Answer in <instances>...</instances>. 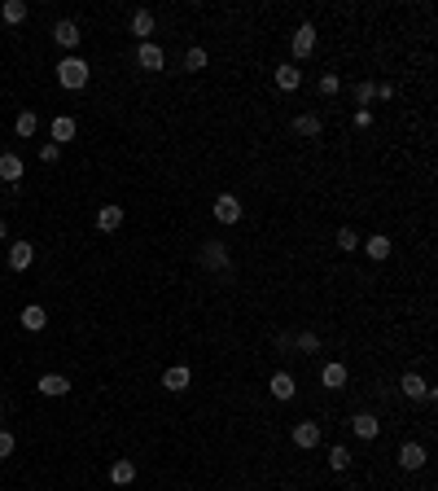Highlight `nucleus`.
Listing matches in <instances>:
<instances>
[{"instance_id": "f03ea898", "label": "nucleus", "mask_w": 438, "mask_h": 491, "mask_svg": "<svg viewBox=\"0 0 438 491\" xmlns=\"http://www.w3.org/2000/svg\"><path fill=\"white\" fill-rule=\"evenodd\" d=\"M202 268L206 272H233V255H228V246L224 241H202Z\"/></svg>"}, {"instance_id": "b1692460", "label": "nucleus", "mask_w": 438, "mask_h": 491, "mask_svg": "<svg viewBox=\"0 0 438 491\" xmlns=\"http://www.w3.org/2000/svg\"><path fill=\"white\" fill-rule=\"evenodd\" d=\"M119 224H123V206H101L96 211V228H101V233H115Z\"/></svg>"}, {"instance_id": "f257e3e1", "label": "nucleus", "mask_w": 438, "mask_h": 491, "mask_svg": "<svg viewBox=\"0 0 438 491\" xmlns=\"http://www.w3.org/2000/svg\"><path fill=\"white\" fill-rule=\"evenodd\" d=\"M88 79H92V71H88L84 57H61V62H57V84H61V88L79 92V88H88Z\"/></svg>"}, {"instance_id": "c756f323", "label": "nucleus", "mask_w": 438, "mask_h": 491, "mask_svg": "<svg viewBox=\"0 0 438 491\" xmlns=\"http://www.w3.org/2000/svg\"><path fill=\"white\" fill-rule=\"evenodd\" d=\"M329 469H337V474H342V469H351V452H346L342 443H337V448H329Z\"/></svg>"}, {"instance_id": "393cba45", "label": "nucleus", "mask_w": 438, "mask_h": 491, "mask_svg": "<svg viewBox=\"0 0 438 491\" xmlns=\"http://www.w3.org/2000/svg\"><path fill=\"white\" fill-rule=\"evenodd\" d=\"M355 101H360V110H368L377 101V84H372V79H360V84H355Z\"/></svg>"}, {"instance_id": "0eeeda50", "label": "nucleus", "mask_w": 438, "mask_h": 491, "mask_svg": "<svg viewBox=\"0 0 438 491\" xmlns=\"http://www.w3.org/2000/svg\"><path fill=\"white\" fill-rule=\"evenodd\" d=\"M31 264H36V246H31V241H13L9 246V268L13 272H27Z\"/></svg>"}, {"instance_id": "e433bc0d", "label": "nucleus", "mask_w": 438, "mask_h": 491, "mask_svg": "<svg viewBox=\"0 0 438 491\" xmlns=\"http://www.w3.org/2000/svg\"><path fill=\"white\" fill-rule=\"evenodd\" d=\"M5 237H9V224H5V220H0V241H5Z\"/></svg>"}, {"instance_id": "7c9ffc66", "label": "nucleus", "mask_w": 438, "mask_h": 491, "mask_svg": "<svg viewBox=\"0 0 438 491\" xmlns=\"http://www.w3.org/2000/svg\"><path fill=\"white\" fill-rule=\"evenodd\" d=\"M184 71H206V48L193 44L189 53H184Z\"/></svg>"}, {"instance_id": "473e14b6", "label": "nucleus", "mask_w": 438, "mask_h": 491, "mask_svg": "<svg viewBox=\"0 0 438 491\" xmlns=\"http://www.w3.org/2000/svg\"><path fill=\"white\" fill-rule=\"evenodd\" d=\"M272 347H277L281 355H294V334H285V329H281L277 338H272Z\"/></svg>"}, {"instance_id": "ddd939ff", "label": "nucleus", "mask_w": 438, "mask_h": 491, "mask_svg": "<svg viewBox=\"0 0 438 491\" xmlns=\"http://www.w3.org/2000/svg\"><path fill=\"white\" fill-rule=\"evenodd\" d=\"M53 40H57L61 48H79V40H84V36H79V22H71V18H61V22L53 27Z\"/></svg>"}, {"instance_id": "f8f14e48", "label": "nucleus", "mask_w": 438, "mask_h": 491, "mask_svg": "<svg viewBox=\"0 0 438 491\" xmlns=\"http://www.w3.org/2000/svg\"><path fill=\"white\" fill-rule=\"evenodd\" d=\"M351 430H355V439H377L381 434V421L372 417V413H355L351 417Z\"/></svg>"}, {"instance_id": "4468645a", "label": "nucleus", "mask_w": 438, "mask_h": 491, "mask_svg": "<svg viewBox=\"0 0 438 491\" xmlns=\"http://www.w3.org/2000/svg\"><path fill=\"white\" fill-rule=\"evenodd\" d=\"M294 132H298V136H307V141H316V136L324 132V119L307 110V114H298V119H294Z\"/></svg>"}, {"instance_id": "aec40b11", "label": "nucleus", "mask_w": 438, "mask_h": 491, "mask_svg": "<svg viewBox=\"0 0 438 491\" xmlns=\"http://www.w3.org/2000/svg\"><path fill=\"white\" fill-rule=\"evenodd\" d=\"M132 478H136V461H127V456H119V461L110 465V483H115V487H127Z\"/></svg>"}, {"instance_id": "cd10ccee", "label": "nucleus", "mask_w": 438, "mask_h": 491, "mask_svg": "<svg viewBox=\"0 0 438 491\" xmlns=\"http://www.w3.org/2000/svg\"><path fill=\"white\" fill-rule=\"evenodd\" d=\"M36 127H40V119H36V114H18V119H13V132H18V136H36Z\"/></svg>"}, {"instance_id": "72a5a7b5", "label": "nucleus", "mask_w": 438, "mask_h": 491, "mask_svg": "<svg viewBox=\"0 0 438 491\" xmlns=\"http://www.w3.org/2000/svg\"><path fill=\"white\" fill-rule=\"evenodd\" d=\"M13 448H18V439H13L9 430H0V461H5V456H13Z\"/></svg>"}, {"instance_id": "4c0bfd02", "label": "nucleus", "mask_w": 438, "mask_h": 491, "mask_svg": "<svg viewBox=\"0 0 438 491\" xmlns=\"http://www.w3.org/2000/svg\"><path fill=\"white\" fill-rule=\"evenodd\" d=\"M0 417H5V404H0Z\"/></svg>"}, {"instance_id": "c9c22d12", "label": "nucleus", "mask_w": 438, "mask_h": 491, "mask_svg": "<svg viewBox=\"0 0 438 491\" xmlns=\"http://www.w3.org/2000/svg\"><path fill=\"white\" fill-rule=\"evenodd\" d=\"M355 127H372V110H355Z\"/></svg>"}, {"instance_id": "9d476101", "label": "nucleus", "mask_w": 438, "mask_h": 491, "mask_svg": "<svg viewBox=\"0 0 438 491\" xmlns=\"http://www.w3.org/2000/svg\"><path fill=\"white\" fill-rule=\"evenodd\" d=\"M189 382H193V373H189L184 364H171L167 373H162V386H167L171 395H180V390H189Z\"/></svg>"}, {"instance_id": "dca6fc26", "label": "nucleus", "mask_w": 438, "mask_h": 491, "mask_svg": "<svg viewBox=\"0 0 438 491\" xmlns=\"http://www.w3.org/2000/svg\"><path fill=\"white\" fill-rule=\"evenodd\" d=\"M18 320H22V329H31V334H40V329H44V325H48V312H44V307H40V303H27Z\"/></svg>"}, {"instance_id": "7ed1b4c3", "label": "nucleus", "mask_w": 438, "mask_h": 491, "mask_svg": "<svg viewBox=\"0 0 438 491\" xmlns=\"http://www.w3.org/2000/svg\"><path fill=\"white\" fill-rule=\"evenodd\" d=\"M399 390H403L408 399H425V404L438 399V390H434L425 378H421V373H403V378H399Z\"/></svg>"}, {"instance_id": "423d86ee", "label": "nucleus", "mask_w": 438, "mask_h": 491, "mask_svg": "<svg viewBox=\"0 0 438 491\" xmlns=\"http://www.w3.org/2000/svg\"><path fill=\"white\" fill-rule=\"evenodd\" d=\"M210 215H215L219 224H237V220H241V202L233 198V193H219V198H215V211H210Z\"/></svg>"}, {"instance_id": "c85d7f7f", "label": "nucleus", "mask_w": 438, "mask_h": 491, "mask_svg": "<svg viewBox=\"0 0 438 491\" xmlns=\"http://www.w3.org/2000/svg\"><path fill=\"white\" fill-rule=\"evenodd\" d=\"M337 88H342V79H337L333 71H324V75H320V84H316V92H320V97H337Z\"/></svg>"}, {"instance_id": "2f4dec72", "label": "nucleus", "mask_w": 438, "mask_h": 491, "mask_svg": "<svg viewBox=\"0 0 438 491\" xmlns=\"http://www.w3.org/2000/svg\"><path fill=\"white\" fill-rule=\"evenodd\" d=\"M337 246H342V255L360 250V233H355V228H342V233H337Z\"/></svg>"}, {"instance_id": "412c9836", "label": "nucleus", "mask_w": 438, "mask_h": 491, "mask_svg": "<svg viewBox=\"0 0 438 491\" xmlns=\"http://www.w3.org/2000/svg\"><path fill=\"white\" fill-rule=\"evenodd\" d=\"M320 382L329 386V390H342L346 386V364H337V360H333V364H324L320 369Z\"/></svg>"}, {"instance_id": "1a4fd4ad", "label": "nucleus", "mask_w": 438, "mask_h": 491, "mask_svg": "<svg viewBox=\"0 0 438 491\" xmlns=\"http://www.w3.org/2000/svg\"><path fill=\"white\" fill-rule=\"evenodd\" d=\"M36 390H40V395H48V399H61L71 390V382L61 378V373H44V378L36 382Z\"/></svg>"}, {"instance_id": "5701e85b", "label": "nucleus", "mask_w": 438, "mask_h": 491, "mask_svg": "<svg viewBox=\"0 0 438 491\" xmlns=\"http://www.w3.org/2000/svg\"><path fill=\"white\" fill-rule=\"evenodd\" d=\"M399 465L403 469H421V465H425V448H421V443H403L399 448Z\"/></svg>"}, {"instance_id": "f3484780", "label": "nucleus", "mask_w": 438, "mask_h": 491, "mask_svg": "<svg viewBox=\"0 0 438 491\" xmlns=\"http://www.w3.org/2000/svg\"><path fill=\"white\" fill-rule=\"evenodd\" d=\"M302 84V71L294 66V62H281V66H277V88L281 92H294Z\"/></svg>"}, {"instance_id": "39448f33", "label": "nucleus", "mask_w": 438, "mask_h": 491, "mask_svg": "<svg viewBox=\"0 0 438 491\" xmlns=\"http://www.w3.org/2000/svg\"><path fill=\"white\" fill-rule=\"evenodd\" d=\"M289 48H294V57H312V53H316V27L302 22V27L294 31V40H289Z\"/></svg>"}, {"instance_id": "bb28decb", "label": "nucleus", "mask_w": 438, "mask_h": 491, "mask_svg": "<svg viewBox=\"0 0 438 491\" xmlns=\"http://www.w3.org/2000/svg\"><path fill=\"white\" fill-rule=\"evenodd\" d=\"M294 351L316 355V351H320V334H312V329H307V334H294Z\"/></svg>"}, {"instance_id": "6ab92c4d", "label": "nucleus", "mask_w": 438, "mask_h": 491, "mask_svg": "<svg viewBox=\"0 0 438 491\" xmlns=\"http://www.w3.org/2000/svg\"><path fill=\"white\" fill-rule=\"evenodd\" d=\"M360 250H364L368 259H377V264H381V259H390V237H381V233H372L368 241H360Z\"/></svg>"}, {"instance_id": "a878e982", "label": "nucleus", "mask_w": 438, "mask_h": 491, "mask_svg": "<svg viewBox=\"0 0 438 491\" xmlns=\"http://www.w3.org/2000/svg\"><path fill=\"white\" fill-rule=\"evenodd\" d=\"M0 18L5 22H27V5L22 0H5V5H0Z\"/></svg>"}, {"instance_id": "f704fd0d", "label": "nucleus", "mask_w": 438, "mask_h": 491, "mask_svg": "<svg viewBox=\"0 0 438 491\" xmlns=\"http://www.w3.org/2000/svg\"><path fill=\"white\" fill-rule=\"evenodd\" d=\"M57 154H61V145H53V141L40 145V162H57Z\"/></svg>"}, {"instance_id": "4be33fe9", "label": "nucleus", "mask_w": 438, "mask_h": 491, "mask_svg": "<svg viewBox=\"0 0 438 491\" xmlns=\"http://www.w3.org/2000/svg\"><path fill=\"white\" fill-rule=\"evenodd\" d=\"M75 132H79V127H75V119H71V114H57V119H53V145H66V141H75Z\"/></svg>"}, {"instance_id": "20e7f679", "label": "nucleus", "mask_w": 438, "mask_h": 491, "mask_svg": "<svg viewBox=\"0 0 438 491\" xmlns=\"http://www.w3.org/2000/svg\"><path fill=\"white\" fill-rule=\"evenodd\" d=\"M136 66H140V71H162V66H167V53H162L154 40H145V44L136 48Z\"/></svg>"}, {"instance_id": "6e6552de", "label": "nucleus", "mask_w": 438, "mask_h": 491, "mask_svg": "<svg viewBox=\"0 0 438 491\" xmlns=\"http://www.w3.org/2000/svg\"><path fill=\"white\" fill-rule=\"evenodd\" d=\"M22 176H27V167H22V158H18V154H0V180H5L9 189L18 185Z\"/></svg>"}, {"instance_id": "9b49d317", "label": "nucleus", "mask_w": 438, "mask_h": 491, "mask_svg": "<svg viewBox=\"0 0 438 491\" xmlns=\"http://www.w3.org/2000/svg\"><path fill=\"white\" fill-rule=\"evenodd\" d=\"M294 443H298L302 452H312V448L320 443V421H298V425H294Z\"/></svg>"}, {"instance_id": "2eb2a0df", "label": "nucleus", "mask_w": 438, "mask_h": 491, "mask_svg": "<svg viewBox=\"0 0 438 491\" xmlns=\"http://www.w3.org/2000/svg\"><path fill=\"white\" fill-rule=\"evenodd\" d=\"M154 27H158V18H154V9H136L132 13V36H140V44L154 36Z\"/></svg>"}, {"instance_id": "a211bd4d", "label": "nucleus", "mask_w": 438, "mask_h": 491, "mask_svg": "<svg viewBox=\"0 0 438 491\" xmlns=\"http://www.w3.org/2000/svg\"><path fill=\"white\" fill-rule=\"evenodd\" d=\"M294 390H298V382L289 378L285 369H281V373H272V399H281V404H285V399H294Z\"/></svg>"}]
</instances>
